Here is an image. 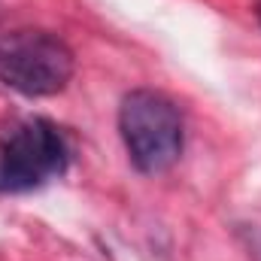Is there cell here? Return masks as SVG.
I'll return each instance as SVG.
<instances>
[{
    "label": "cell",
    "instance_id": "1",
    "mask_svg": "<svg viewBox=\"0 0 261 261\" xmlns=\"http://www.w3.org/2000/svg\"><path fill=\"white\" fill-rule=\"evenodd\" d=\"M119 137L137 173L161 176L182 158L186 122L164 91L134 88L119 103Z\"/></svg>",
    "mask_w": 261,
    "mask_h": 261
},
{
    "label": "cell",
    "instance_id": "2",
    "mask_svg": "<svg viewBox=\"0 0 261 261\" xmlns=\"http://www.w3.org/2000/svg\"><path fill=\"white\" fill-rule=\"evenodd\" d=\"M70 167V143L52 119L21 116L0 125V195L34 192Z\"/></svg>",
    "mask_w": 261,
    "mask_h": 261
},
{
    "label": "cell",
    "instance_id": "3",
    "mask_svg": "<svg viewBox=\"0 0 261 261\" xmlns=\"http://www.w3.org/2000/svg\"><path fill=\"white\" fill-rule=\"evenodd\" d=\"M76 76V55L64 37L43 28H18L0 37V85L40 100L61 94Z\"/></svg>",
    "mask_w": 261,
    "mask_h": 261
},
{
    "label": "cell",
    "instance_id": "4",
    "mask_svg": "<svg viewBox=\"0 0 261 261\" xmlns=\"http://www.w3.org/2000/svg\"><path fill=\"white\" fill-rule=\"evenodd\" d=\"M240 240H243V249L249 252L252 261H261V228L258 225H243L240 231Z\"/></svg>",
    "mask_w": 261,
    "mask_h": 261
},
{
    "label": "cell",
    "instance_id": "5",
    "mask_svg": "<svg viewBox=\"0 0 261 261\" xmlns=\"http://www.w3.org/2000/svg\"><path fill=\"white\" fill-rule=\"evenodd\" d=\"M255 15H258V21H261V3H258V9H255Z\"/></svg>",
    "mask_w": 261,
    "mask_h": 261
}]
</instances>
